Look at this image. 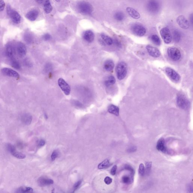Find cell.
<instances>
[{
  "label": "cell",
  "instance_id": "obj_4",
  "mask_svg": "<svg viewBox=\"0 0 193 193\" xmlns=\"http://www.w3.org/2000/svg\"><path fill=\"white\" fill-rule=\"evenodd\" d=\"M130 29L133 34L140 37L144 36L146 32L144 26L138 23H135L132 25Z\"/></svg>",
  "mask_w": 193,
  "mask_h": 193
},
{
  "label": "cell",
  "instance_id": "obj_2",
  "mask_svg": "<svg viewBox=\"0 0 193 193\" xmlns=\"http://www.w3.org/2000/svg\"><path fill=\"white\" fill-rule=\"evenodd\" d=\"M117 78L121 80L124 79L127 73V65L125 62H119L117 65L116 69Z\"/></svg>",
  "mask_w": 193,
  "mask_h": 193
},
{
  "label": "cell",
  "instance_id": "obj_10",
  "mask_svg": "<svg viewBox=\"0 0 193 193\" xmlns=\"http://www.w3.org/2000/svg\"><path fill=\"white\" fill-rule=\"evenodd\" d=\"M177 22L183 29L187 30L190 27V23L188 20L183 15H180L177 19Z\"/></svg>",
  "mask_w": 193,
  "mask_h": 193
},
{
  "label": "cell",
  "instance_id": "obj_50",
  "mask_svg": "<svg viewBox=\"0 0 193 193\" xmlns=\"http://www.w3.org/2000/svg\"><path fill=\"white\" fill-rule=\"evenodd\" d=\"M37 1V0H35V1H36H36Z\"/></svg>",
  "mask_w": 193,
  "mask_h": 193
},
{
  "label": "cell",
  "instance_id": "obj_20",
  "mask_svg": "<svg viewBox=\"0 0 193 193\" xmlns=\"http://www.w3.org/2000/svg\"><path fill=\"white\" fill-rule=\"evenodd\" d=\"M54 183L53 180L40 177L38 180V183L39 186L43 187L52 185Z\"/></svg>",
  "mask_w": 193,
  "mask_h": 193
},
{
  "label": "cell",
  "instance_id": "obj_41",
  "mask_svg": "<svg viewBox=\"0 0 193 193\" xmlns=\"http://www.w3.org/2000/svg\"><path fill=\"white\" fill-rule=\"evenodd\" d=\"M5 6V2L4 0H0V12L4 10Z\"/></svg>",
  "mask_w": 193,
  "mask_h": 193
},
{
  "label": "cell",
  "instance_id": "obj_44",
  "mask_svg": "<svg viewBox=\"0 0 193 193\" xmlns=\"http://www.w3.org/2000/svg\"><path fill=\"white\" fill-rule=\"evenodd\" d=\"M43 39L45 41H48L51 39V36L48 33H46V34L43 35Z\"/></svg>",
  "mask_w": 193,
  "mask_h": 193
},
{
  "label": "cell",
  "instance_id": "obj_34",
  "mask_svg": "<svg viewBox=\"0 0 193 193\" xmlns=\"http://www.w3.org/2000/svg\"><path fill=\"white\" fill-rule=\"evenodd\" d=\"M151 39L155 44L157 45H160L161 43V40L159 36L156 35L154 34L152 35L151 37Z\"/></svg>",
  "mask_w": 193,
  "mask_h": 193
},
{
  "label": "cell",
  "instance_id": "obj_45",
  "mask_svg": "<svg viewBox=\"0 0 193 193\" xmlns=\"http://www.w3.org/2000/svg\"><path fill=\"white\" fill-rule=\"evenodd\" d=\"M117 169V166L116 165H114L112 168L111 170V174L112 175H116V171Z\"/></svg>",
  "mask_w": 193,
  "mask_h": 193
},
{
  "label": "cell",
  "instance_id": "obj_48",
  "mask_svg": "<svg viewBox=\"0 0 193 193\" xmlns=\"http://www.w3.org/2000/svg\"><path fill=\"white\" fill-rule=\"evenodd\" d=\"M189 20L190 22L192 25H193V14H192L190 16Z\"/></svg>",
  "mask_w": 193,
  "mask_h": 193
},
{
  "label": "cell",
  "instance_id": "obj_43",
  "mask_svg": "<svg viewBox=\"0 0 193 193\" xmlns=\"http://www.w3.org/2000/svg\"><path fill=\"white\" fill-rule=\"evenodd\" d=\"M82 181L81 180H80L79 181L75 183L74 185L73 186V190L74 192H75V191H76L77 189L78 188H79L80 186V185L81 183H82Z\"/></svg>",
  "mask_w": 193,
  "mask_h": 193
},
{
  "label": "cell",
  "instance_id": "obj_25",
  "mask_svg": "<svg viewBox=\"0 0 193 193\" xmlns=\"http://www.w3.org/2000/svg\"><path fill=\"white\" fill-rule=\"evenodd\" d=\"M44 10L46 14H49L53 10V7L50 0H46L44 4Z\"/></svg>",
  "mask_w": 193,
  "mask_h": 193
},
{
  "label": "cell",
  "instance_id": "obj_5",
  "mask_svg": "<svg viewBox=\"0 0 193 193\" xmlns=\"http://www.w3.org/2000/svg\"><path fill=\"white\" fill-rule=\"evenodd\" d=\"M7 11L13 22L16 24H19L21 21V16L18 12L13 10L10 5H7Z\"/></svg>",
  "mask_w": 193,
  "mask_h": 193
},
{
  "label": "cell",
  "instance_id": "obj_8",
  "mask_svg": "<svg viewBox=\"0 0 193 193\" xmlns=\"http://www.w3.org/2000/svg\"><path fill=\"white\" fill-rule=\"evenodd\" d=\"M160 34L164 42L166 44L170 43L172 40V36L169 29L164 27L160 30Z\"/></svg>",
  "mask_w": 193,
  "mask_h": 193
},
{
  "label": "cell",
  "instance_id": "obj_28",
  "mask_svg": "<svg viewBox=\"0 0 193 193\" xmlns=\"http://www.w3.org/2000/svg\"><path fill=\"white\" fill-rule=\"evenodd\" d=\"M173 36L174 40L177 42H179L181 39V33L178 30H174L173 32Z\"/></svg>",
  "mask_w": 193,
  "mask_h": 193
},
{
  "label": "cell",
  "instance_id": "obj_12",
  "mask_svg": "<svg viewBox=\"0 0 193 193\" xmlns=\"http://www.w3.org/2000/svg\"><path fill=\"white\" fill-rule=\"evenodd\" d=\"M99 41L101 45L104 46L111 45L113 42V40L111 37L104 34H101V35Z\"/></svg>",
  "mask_w": 193,
  "mask_h": 193
},
{
  "label": "cell",
  "instance_id": "obj_27",
  "mask_svg": "<svg viewBox=\"0 0 193 193\" xmlns=\"http://www.w3.org/2000/svg\"><path fill=\"white\" fill-rule=\"evenodd\" d=\"M114 18L116 21L121 22L124 20L125 18V15L122 12L118 11L115 13Z\"/></svg>",
  "mask_w": 193,
  "mask_h": 193
},
{
  "label": "cell",
  "instance_id": "obj_17",
  "mask_svg": "<svg viewBox=\"0 0 193 193\" xmlns=\"http://www.w3.org/2000/svg\"><path fill=\"white\" fill-rule=\"evenodd\" d=\"M39 15V11L37 10H32L27 13L26 15V17L28 19L31 21H36Z\"/></svg>",
  "mask_w": 193,
  "mask_h": 193
},
{
  "label": "cell",
  "instance_id": "obj_49",
  "mask_svg": "<svg viewBox=\"0 0 193 193\" xmlns=\"http://www.w3.org/2000/svg\"><path fill=\"white\" fill-rule=\"evenodd\" d=\"M55 1H56V2H59L60 1V0H55Z\"/></svg>",
  "mask_w": 193,
  "mask_h": 193
},
{
  "label": "cell",
  "instance_id": "obj_1",
  "mask_svg": "<svg viewBox=\"0 0 193 193\" xmlns=\"http://www.w3.org/2000/svg\"><path fill=\"white\" fill-rule=\"evenodd\" d=\"M77 10L80 13L85 15H90L93 11L92 5L86 1H82L77 4Z\"/></svg>",
  "mask_w": 193,
  "mask_h": 193
},
{
  "label": "cell",
  "instance_id": "obj_24",
  "mask_svg": "<svg viewBox=\"0 0 193 193\" xmlns=\"http://www.w3.org/2000/svg\"><path fill=\"white\" fill-rule=\"evenodd\" d=\"M108 112L111 114L118 116L119 115V109L118 107L113 104H111L108 107Z\"/></svg>",
  "mask_w": 193,
  "mask_h": 193
},
{
  "label": "cell",
  "instance_id": "obj_22",
  "mask_svg": "<svg viewBox=\"0 0 193 193\" xmlns=\"http://www.w3.org/2000/svg\"><path fill=\"white\" fill-rule=\"evenodd\" d=\"M165 140L163 138L159 139L157 142L156 149L160 151L166 152V149L165 146Z\"/></svg>",
  "mask_w": 193,
  "mask_h": 193
},
{
  "label": "cell",
  "instance_id": "obj_35",
  "mask_svg": "<svg viewBox=\"0 0 193 193\" xmlns=\"http://www.w3.org/2000/svg\"><path fill=\"white\" fill-rule=\"evenodd\" d=\"M24 39L26 42L28 43H31L33 40L32 36L30 33H26L24 35Z\"/></svg>",
  "mask_w": 193,
  "mask_h": 193
},
{
  "label": "cell",
  "instance_id": "obj_36",
  "mask_svg": "<svg viewBox=\"0 0 193 193\" xmlns=\"http://www.w3.org/2000/svg\"><path fill=\"white\" fill-rule=\"evenodd\" d=\"M145 168L143 163H141L139 166V172L141 176H143L145 174Z\"/></svg>",
  "mask_w": 193,
  "mask_h": 193
},
{
  "label": "cell",
  "instance_id": "obj_11",
  "mask_svg": "<svg viewBox=\"0 0 193 193\" xmlns=\"http://www.w3.org/2000/svg\"><path fill=\"white\" fill-rule=\"evenodd\" d=\"M58 83L62 90L66 95H69L70 93L71 88L69 84L62 78H60L58 80Z\"/></svg>",
  "mask_w": 193,
  "mask_h": 193
},
{
  "label": "cell",
  "instance_id": "obj_15",
  "mask_svg": "<svg viewBox=\"0 0 193 193\" xmlns=\"http://www.w3.org/2000/svg\"><path fill=\"white\" fill-rule=\"evenodd\" d=\"M17 50L19 56L22 57L26 54L27 48L25 45L21 42H19L17 44Z\"/></svg>",
  "mask_w": 193,
  "mask_h": 193
},
{
  "label": "cell",
  "instance_id": "obj_13",
  "mask_svg": "<svg viewBox=\"0 0 193 193\" xmlns=\"http://www.w3.org/2000/svg\"><path fill=\"white\" fill-rule=\"evenodd\" d=\"M146 48L149 54L152 57L157 58L160 56V52L157 48L154 47L151 45H148L146 46Z\"/></svg>",
  "mask_w": 193,
  "mask_h": 193
},
{
  "label": "cell",
  "instance_id": "obj_14",
  "mask_svg": "<svg viewBox=\"0 0 193 193\" xmlns=\"http://www.w3.org/2000/svg\"><path fill=\"white\" fill-rule=\"evenodd\" d=\"M1 72L4 75L7 76L16 78H19V74L12 69L7 68H4L1 69Z\"/></svg>",
  "mask_w": 193,
  "mask_h": 193
},
{
  "label": "cell",
  "instance_id": "obj_37",
  "mask_svg": "<svg viewBox=\"0 0 193 193\" xmlns=\"http://www.w3.org/2000/svg\"><path fill=\"white\" fill-rule=\"evenodd\" d=\"M152 165V162H148L146 163V174H150Z\"/></svg>",
  "mask_w": 193,
  "mask_h": 193
},
{
  "label": "cell",
  "instance_id": "obj_42",
  "mask_svg": "<svg viewBox=\"0 0 193 193\" xmlns=\"http://www.w3.org/2000/svg\"><path fill=\"white\" fill-rule=\"evenodd\" d=\"M24 63L26 66L28 67H31L33 66L32 63L28 59H26L25 60Z\"/></svg>",
  "mask_w": 193,
  "mask_h": 193
},
{
  "label": "cell",
  "instance_id": "obj_26",
  "mask_svg": "<svg viewBox=\"0 0 193 193\" xmlns=\"http://www.w3.org/2000/svg\"><path fill=\"white\" fill-rule=\"evenodd\" d=\"M116 82L115 78L112 75L109 76L107 79L105 81L104 84L107 87L111 86L114 85Z\"/></svg>",
  "mask_w": 193,
  "mask_h": 193
},
{
  "label": "cell",
  "instance_id": "obj_47",
  "mask_svg": "<svg viewBox=\"0 0 193 193\" xmlns=\"http://www.w3.org/2000/svg\"><path fill=\"white\" fill-rule=\"evenodd\" d=\"M45 144V141L43 140H41L39 142L38 146V147H41L42 146H44Z\"/></svg>",
  "mask_w": 193,
  "mask_h": 193
},
{
  "label": "cell",
  "instance_id": "obj_30",
  "mask_svg": "<svg viewBox=\"0 0 193 193\" xmlns=\"http://www.w3.org/2000/svg\"><path fill=\"white\" fill-rule=\"evenodd\" d=\"M133 175H130V176L125 175L122 179V182L124 184H130L133 181Z\"/></svg>",
  "mask_w": 193,
  "mask_h": 193
},
{
  "label": "cell",
  "instance_id": "obj_7",
  "mask_svg": "<svg viewBox=\"0 0 193 193\" xmlns=\"http://www.w3.org/2000/svg\"><path fill=\"white\" fill-rule=\"evenodd\" d=\"M168 54L170 58L176 61L180 59L181 54L179 50L175 47H170L168 49Z\"/></svg>",
  "mask_w": 193,
  "mask_h": 193
},
{
  "label": "cell",
  "instance_id": "obj_3",
  "mask_svg": "<svg viewBox=\"0 0 193 193\" xmlns=\"http://www.w3.org/2000/svg\"><path fill=\"white\" fill-rule=\"evenodd\" d=\"M160 9V4L157 0H150L146 5V9L151 14H157Z\"/></svg>",
  "mask_w": 193,
  "mask_h": 193
},
{
  "label": "cell",
  "instance_id": "obj_6",
  "mask_svg": "<svg viewBox=\"0 0 193 193\" xmlns=\"http://www.w3.org/2000/svg\"><path fill=\"white\" fill-rule=\"evenodd\" d=\"M177 103L178 107L183 110H187L189 107V101L182 94H178L177 96Z\"/></svg>",
  "mask_w": 193,
  "mask_h": 193
},
{
  "label": "cell",
  "instance_id": "obj_19",
  "mask_svg": "<svg viewBox=\"0 0 193 193\" xmlns=\"http://www.w3.org/2000/svg\"><path fill=\"white\" fill-rule=\"evenodd\" d=\"M127 11L129 15L133 19H137L140 17V13L134 8L130 7H127Z\"/></svg>",
  "mask_w": 193,
  "mask_h": 193
},
{
  "label": "cell",
  "instance_id": "obj_33",
  "mask_svg": "<svg viewBox=\"0 0 193 193\" xmlns=\"http://www.w3.org/2000/svg\"><path fill=\"white\" fill-rule=\"evenodd\" d=\"M10 60L11 65L13 67L17 69H21V65H20L19 63L16 59H14V58L10 59Z\"/></svg>",
  "mask_w": 193,
  "mask_h": 193
},
{
  "label": "cell",
  "instance_id": "obj_9",
  "mask_svg": "<svg viewBox=\"0 0 193 193\" xmlns=\"http://www.w3.org/2000/svg\"><path fill=\"white\" fill-rule=\"evenodd\" d=\"M165 72L169 78L175 82H178L180 79L179 74L171 68H166L165 69Z\"/></svg>",
  "mask_w": 193,
  "mask_h": 193
},
{
  "label": "cell",
  "instance_id": "obj_29",
  "mask_svg": "<svg viewBox=\"0 0 193 193\" xmlns=\"http://www.w3.org/2000/svg\"><path fill=\"white\" fill-rule=\"evenodd\" d=\"M110 165V163L109 160L108 159H106L99 164L98 168L99 169H106L109 167Z\"/></svg>",
  "mask_w": 193,
  "mask_h": 193
},
{
  "label": "cell",
  "instance_id": "obj_23",
  "mask_svg": "<svg viewBox=\"0 0 193 193\" xmlns=\"http://www.w3.org/2000/svg\"><path fill=\"white\" fill-rule=\"evenodd\" d=\"M21 120L24 124L29 125L31 122L32 120V116L28 113H25L22 116Z\"/></svg>",
  "mask_w": 193,
  "mask_h": 193
},
{
  "label": "cell",
  "instance_id": "obj_46",
  "mask_svg": "<svg viewBox=\"0 0 193 193\" xmlns=\"http://www.w3.org/2000/svg\"><path fill=\"white\" fill-rule=\"evenodd\" d=\"M136 150H137V147L136 146H133L129 148L128 150H127V151L130 153V152H135Z\"/></svg>",
  "mask_w": 193,
  "mask_h": 193
},
{
  "label": "cell",
  "instance_id": "obj_21",
  "mask_svg": "<svg viewBox=\"0 0 193 193\" xmlns=\"http://www.w3.org/2000/svg\"><path fill=\"white\" fill-rule=\"evenodd\" d=\"M114 62L111 59H108L106 61L104 64V68L107 72H111L114 69Z\"/></svg>",
  "mask_w": 193,
  "mask_h": 193
},
{
  "label": "cell",
  "instance_id": "obj_18",
  "mask_svg": "<svg viewBox=\"0 0 193 193\" xmlns=\"http://www.w3.org/2000/svg\"><path fill=\"white\" fill-rule=\"evenodd\" d=\"M14 48L12 43H9L6 46V53L10 59L14 58Z\"/></svg>",
  "mask_w": 193,
  "mask_h": 193
},
{
  "label": "cell",
  "instance_id": "obj_40",
  "mask_svg": "<svg viewBox=\"0 0 193 193\" xmlns=\"http://www.w3.org/2000/svg\"><path fill=\"white\" fill-rule=\"evenodd\" d=\"M113 179L109 177H106L104 179V182L107 185H109L112 182Z\"/></svg>",
  "mask_w": 193,
  "mask_h": 193
},
{
  "label": "cell",
  "instance_id": "obj_31",
  "mask_svg": "<svg viewBox=\"0 0 193 193\" xmlns=\"http://www.w3.org/2000/svg\"><path fill=\"white\" fill-rule=\"evenodd\" d=\"M11 154L14 156V157L17 158V159H24L26 157V156L24 154L21 153V152H17L16 150L13 151L11 152Z\"/></svg>",
  "mask_w": 193,
  "mask_h": 193
},
{
  "label": "cell",
  "instance_id": "obj_38",
  "mask_svg": "<svg viewBox=\"0 0 193 193\" xmlns=\"http://www.w3.org/2000/svg\"><path fill=\"white\" fill-rule=\"evenodd\" d=\"M124 169L130 171V173H131V175H134L135 172L134 169H133V168L130 165H126L124 166Z\"/></svg>",
  "mask_w": 193,
  "mask_h": 193
},
{
  "label": "cell",
  "instance_id": "obj_39",
  "mask_svg": "<svg viewBox=\"0 0 193 193\" xmlns=\"http://www.w3.org/2000/svg\"><path fill=\"white\" fill-rule=\"evenodd\" d=\"M59 156L58 152L57 151H54L51 155V159L52 161H54Z\"/></svg>",
  "mask_w": 193,
  "mask_h": 193
},
{
  "label": "cell",
  "instance_id": "obj_16",
  "mask_svg": "<svg viewBox=\"0 0 193 193\" xmlns=\"http://www.w3.org/2000/svg\"><path fill=\"white\" fill-rule=\"evenodd\" d=\"M94 37V33L91 30H87L84 32L83 34V37L84 39L89 43H91L93 41Z\"/></svg>",
  "mask_w": 193,
  "mask_h": 193
},
{
  "label": "cell",
  "instance_id": "obj_32",
  "mask_svg": "<svg viewBox=\"0 0 193 193\" xmlns=\"http://www.w3.org/2000/svg\"><path fill=\"white\" fill-rule=\"evenodd\" d=\"M33 192V189L30 187H22L17 190V192L19 193H31Z\"/></svg>",
  "mask_w": 193,
  "mask_h": 193
}]
</instances>
